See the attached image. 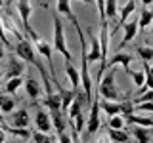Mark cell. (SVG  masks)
<instances>
[{
	"instance_id": "6da1fadb",
	"label": "cell",
	"mask_w": 153,
	"mask_h": 143,
	"mask_svg": "<svg viewBox=\"0 0 153 143\" xmlns=\"http://www.w3.org/2000/svg\"><path fill=\"white\" fill-rule=\"evenodd\" d=\"M13 50H16V55H17L21 61H27V63H31L33 67H36V71L40 73L42 80H44V84H46V94H52V80L48 78V76H50V73H46V67L42 65V61L38 59V55L35 54V48H33L31 42L25 40V38H21Z\"/></svg>"
},
{
	"instance_id": "7a4b0ae2",
	"label": "cell",
	"mask_w": 153,
	"mask_h": 143,
	"mask_svg": "<svg viewBox=\"0 0 153 143\" xmlns=\"http://www.w3.org/2000/svg\"><path fill=\"white\" fill-rule=\"evenodd\" d=\"M115 74H117V67H109L107 74L100 76L98 80V95L102 99H107V101H119L121 95H119V90L115 86Z\"/></svg>"
},
{
	"instance_id": "3957f363",
	"label": "cell",
	"mask_w": 153,
	"mask_h": 143,
	"mask_svg": "<svg viewBox=\"0 0 153 143\" xmlns=\"http://www.w3.org/2000/svg\"><path fill=\"white\" fill-rule=\"evenodd\" d=\"M27 35L31 36V40H33V48H35L38 54H40V55L46 59L48 69H50V80H52L54 84H59V82L56 80V69H54V61H52V46L48 44L46 40H42V38L36 35V31H35V29H31V31H29Z\"/></svg>"
},
{
	"instance_id": "277c9868",
	"label": "cell",
	"mask_w": 153,
	"mask_h": 143,
	"mask_svg": "<svg viewBox=\"0 0 153 143\" xmlns=\"http://www.w3.org/2000/svg\"><path fill=\"white\" fill-rule=\"evenodd\" d=\"M54 50L57 52L59 55H63L65 61H73V55H71L69 48H67V42H65V29H63V23H61V17L54 13Z\"/></svg>"
},
{
	"instance_id": "5b68a950",
	"label": "cell",
	"mask_w": 153,
	"mask_h": 143,
	"mask_svg": "<svg viewBox=\"0 0 153 143\" xmlns=\"http://www.w3.org/2000/svg\"><path fill=\"white\" fill-rule=\"evenodd\" d=\"M90 116H88V133H96L100 128V95L94 92L92 101H90Z\"/></svg>"
},
{
	"instance_id": "8992f818",
	"label": "cell",
	"mask_w": 153,
	"mask_h": 143,
	"mask_svg": "<svg viewBox=\"0 0 153 143\" xmlns=\"http://www.w3.org/2000/svg\"><path fill=\"white\" fill-rule=\"evenodd\" d=\"M130 61H132V55L130 54H126V52H119V54H115L111 59L105 63V69L107 67H117V65H123V69H124V73L128 74V71H130Z\"/></svg>"
},
{
	"instance_id": "52a82bcc",
	"label": "cell",
	"mask_w": 153,
	"mask_h": 143,
	"mask_svg": "<svg viewBox=\"0 0 153 143\" xmlns=\"http://www.w3.org/2000/svg\"><path fill=\"white\" fill-rule=\"evenodd\" d=\"M17 12L21 15V23H23V31L29 32L31 31V23H29V15H31L33 8H31V0H17Z\"/></svg>"
},
{
	"instance_id": "ba28073f",
	"label": "cell",
	"mask_w": 153,
	"mask_h": 143,
	"mask_svg": "<svg viewBox=\"0 0 153 143\" xmlns=\"http://www.w3.org/2000/svg\"><path fill=\"white\" fill-rule=\"evenodd\" d=\"M86 31H88V46H90V50H86V59H88V63L100 61V40L92 35V27H88Z\"/></svg>"
},
{
	"instance_id": "9c48e42d",
	"label": "cell",
	"mask_w": 153,
	"mask_h": 143,
	"mask_svg": "<svg viewBox=\"0 0 153 143\" xmlns=\"http://www.w3.org/2000/svg\"><path fill=\"white\" fill-rule=\"evenodd\" d=\"M23 71H25V65L23 61L16 59V55H10V61H8V69H6V78H13V76H21Z\"/></svg>"
},
{
	"instance_id": "30bf717a",
	"label": "cell",
	"mask_w": 153,
	"mask_h": 143,
	"mask_svg": "<svg viewBox=\"0 0 153 143\" xmlns=\"http://www.w3.org/2000/svg\"><path fill=\"white\" fill-rule=\"evenodd\" d=\"M31 122V118H29V113L27 109H19L12 114V118H10V126L12 128H27V124Z\"/></svg>"
},
{
	"instance_id": "8fae6325",
	"label": "cell",
	"mask_w": 153,
	"mask_h": 143,
	"mask_svg": "<svg viewBox=\"0 0 153 143\" xmlns=\"http://www.w3.org/2000/svg\"><path fill=\"white\" fill-rule=\"evenodd\" d=\"M35 126L38 132H50L52 130V122H50V114H46V111L38 109L36 114H35Z\"/></svg>"
},
{
	"instance_id": "7c38bea8",
	"label": "cell",
	"mask_w": 153,
	"mask_h": 143,
	"mask_svg": "<svg viewBox=\"0 0 153 143\" xmlns=\"http://www.w3.org/2000/svg\"><path fill=\"white\" fill-rule=\"evenodd\" d=\"M56 10H57V13H63V15H67V19H69V21L73 23L75 27L80 25L79 19H76V15L73 13V10H71V0H57Z\"/></svg>"
},
{
	"instance_id": "4fadbf2b",
	"label": "cell",
	"mask_w": 153,
	"mask_h": 143,
	"mask_svg": "<svg viewBox=\"0 0 153 143\" xmlns=\"http://www.w3.org/2000/svg\"><path fill=\"white\" fill-rule=\"evenodd\" d=\"M23 84H25V92L27 95L35 101V99H38V95H40V84H38V80L36 78H33V76H29V78L23 80Z\"/></svg>"
},
{
	"instance_id": "5bb4252c",
	"label": "cell",
	"mask_w": 153,
	"mask_h": 143,
	"mask_svg": "<svg viewBox=\"0 0 153 143\" xmlns=\"http://www.w3.org/2000/svg\"><path fill=\"white\" fill-rule=\"evenodd\" d=\"M50 122H52V126L56 128L57 133L65 132L67 122H65V116H63V113H61L59 109H56V111H50Z\"/></svg>"
},
{
	"instance_id": "9a60e30c",
	"label": "cell",
	"mask_w": 153,
	"mask_h": 143,
	"mask_svg": "<svg viewBox=\"0 0 153 143\" xmlns=\"http://www.w3.org/2000/svg\"><path fill=\"white\" fill-rule=\"evenodd\" d=\"M138 35V19H134L130 23H124V36L121 40V48H124L128 42H132V38Z\"/></svg>"
},
{
	"instance_id": "2e32d148",
	"label": "cell",
	"mask_w": 153,
	"mask_h": 143,
	"mask_svg": "<svg viewBox=\"0 0 153 143\" xmlns=\"http://www.w3.org/2000/svg\"><path fill=\"white\" fill-rule=\"evenodd\" d=\"M124 124H134V126H146V128H151L153 126V118L151 116H140V114H128L124 116Z\"/></svg>"
},
{
	"instance_id": "e0dca14e",
	"label": "cell",
	"mask_w": 153,
	"mask_h": 143,
	"mask_svg": "<svg viewBox=\"0 0 153 143\" xmlns=\"http://www.w3.org/2000/svg\"><path fill=\"white\" fill-rule=\"evenodd\" d=\"M132 136L136 137V143H149V139H151V128L134 126L132 128Z\"/></svg>"
},
{
	"instance_id": "ac0fdd59",
	"label": "cell",
	"mask_w": 153,
	"mask_h": 143,
	"mask_svg": "<svg viewBox=\"0 0 153 143\" xmlns=\"http://www.w3.org/2000/svg\"><path fill=\"white\" fill-rule=\"evenodd\" d=\"M65 73H67V76H69V80H71V84H73L75 92H79V88H80V76H79V71L75 69V65L71 63V61H65Z\"/></svg>"
},
{
	"instance_id": "d6986e66",
	"label": "cell",
	"mask_w": 153,
	"mask_h": 143,
	"mask_svg": "<svg viewBox=\"0 0 153 143\" xmlns=\"http://www.w3.org/2000/svg\"><path fill=\"white\" fill-rule=\"evenodd\" d=\"M57 90H59V97H61V113H67V109H69V105H71V101L75 99V90L71 92V90H63L61 88V84L57 86Z\"/></svg>"
},
{
	"instance_id": "ffe728a7",
	"label": "cell",
	"mask_w": 153,
	"mask_h": 143,
	"mask_svg": "<svg viewBox=\"0 0 153 143\" xmlns=\"http://www.w3.org/2000/svg\"><path fill=\"white\" fill-rule=\"evenodd\" d=\"M13 107H16V99L10 94H0V113L2 114L13 113Z\"/></svg>"
},
{
	"instance_id": "44dd1931",
	"label": "cell",
	"mask_w": 153,
	"mask_h": 143,
	"mask_svg": "<svg viewBox=\"0 0 153 143\" xmlns=\"http://www.w3.org/2000/svg\"><path fill=\"white\" fill-rule=\"evenodd\" d=\"M100 109L111 116V114H119V109H121V101H107V99H102L100 101Z\"/></svg>"
},
{
	"instance_id": "7402d4cb",
	"label": "cell",
	"mask_w": 153,
	"mask_h": 143,
	"mask_svg": "<svg viewBox=\"0 0 153 143\" xmlns=\"http://www.w3.org/2000/svg\"><path fill=\"white\" fill-rule=\"evenodd\" d=\"M134 10H136V2H134V0H128V2L121 8V13H119V23H117V27H121V25H124V23H126V17L130 15Z\"/></svg>"
},
{
	"instance_id": "603a6c76",
	"label": "cell",
	"mask_w": 153,
	"mask_h": 143,
	"mask_svg": "<svg viewBox=\"0 0 153 143\" xmlns=\"http://www.w3.org/2000/svg\"><path fill=\"white\" fill-rule=\"evenodd\" d=\"M44 105L50 111H56V109H61V97H59V92L57 94H46V97H44Z\"/></svg>"
},
{
	"instance_id": "cb8c5ba5",
	"label": "cell",
	"mask_w": 153,
	"mask_h": 143,
	"mask_svg": "<svg viewBox=\"0 0 153 143\" xmlns=\"http://www.w3.org/2000/svg\"><path fill=\"white\" fill-rule=\"evenodd\" d=\"M151 21H153V12H149L147 8H143V10H142V13H140V21H138V29H140L138 32L146 31V29L149 27V23H151Z\"/></svg>"
},
{
	"instance_id": "d4e9b609",
	"label": "cell",
	"mask_w": 153,
	"mask_h": 143,
	"mask_svg": "<svg viewBox=\"0 0 153 143\" xmlns=\"http://www.w3.org/2000/svg\"><path fill=\"white\" fill-rule=\"evenodd\" d=\"M103 13H105V19H115L117 17V0H105Z\"/></svg>"
},
{
	"instance_id": "484cf974",
	"label": "cell",
	"mask_w": 153,
	"mask_h": 143,
	"mask_svg": "<svg viewBox=\"0 0 153 143\" xmlns=\"http://www.w3.org/2000/svg\"><path fill=\"white\" fill-rule=\"evenodd\" d=\"M107 133H109V137H111L115 143H126L128 139H130V137H128V133L124 132V130H113V128H109Z\"/></svg>"
},
{
	"instance_id": "4316f807",
	"label": "cell",
	"mask_w": 153,
	"mask_h": 143,
	"mask_svg": "<svg viewBox=\"0 0 153 143\" xmlns=\"http://www.w3.org/2000/svg\"><path fill=\"white\" fill-rule=\"evenodd\" d=\"M138 55H140V59L142 61H149L153 59V48L151 46H147V44H143V46H138Z\"/></svg>"
},
{
	"instance_id": "83f0119b",
	"label": "cell",
	"mask_w": 153,
	"mask_h": 143,
	"mask_svg": "<svg viewBox=\"0 0 153 143\" xmlns=\"http://www.w3.org/2000/svg\"><path fill=\"white\" fill-rule=\"evenodd\" d=\"M23 84V76H13V78H8V82H6V92L8 94H13V92H17V88Z\"/></svg>"
},
{
	"instance_id": "f1b7e54d",
	"label": "cell",
	"mask_w": 153,
	"mask_h": 143,
	"mask_svg": "<svg viewBox=\"0 0 153 143\" xmlns=\"http://www.w3.org/2000/svg\"><path fill=\"white\" fill-rule=\"evenodd\" d=\"M109 128H113V130H123L124 128V118L121 114H111V116H109Z\"/></svg>"
},
{
	"instance_id": "f546056e",
	"label": "cell",
	"mask_w": 153,
	"mask_h": 143,
	"mask_svg": "<svg viewBox=\"0 0 153 143\" xmlns=\"http://www.w3.org/2000/svg\"><path fill=\"white\" fill-rule=\"evenodd\" d=\"M134 113V105L130 101H121V109H119V114L124 118V116H128V114H132Z\"/></svg>"
},
{
	"instance_id": "4dcf8cb0",
	"label": "cell",
	"mask_w": 153,
	"mask_h": 143,
	"mask_svg": "<svg viewBox=\"0 0 153 143\" xmlns=\"http://www.w3.org/2000/svg\"><path fill=\"white\" fill-rule=\"evenodd\" d=\"M33 139H35V143H52L50 136H48L46 132H33Z\"/></svg>"
},
{
	"instance_id": "1f68e13d",
	"label": "cell",
	"mask_w": 153,
	"mask_h": 143,
	"mask_svg": "<svg viewBox=\"0 0 153 143\" xmlns=\"http://www.w3.org/2000/svg\"><path fill=\"white\" fill-rule=\"evenodd\" d=\"M128 76H132V82L136 86H143V73H140V71H128Z\"/></svg>"
},
{
	"instance_id": "d6a6232c",
	"label": "cell",
	"mask_w": 153,
	"mask_h": 143,
	"mask_svg": "<svg viewBox=\"0 0 153 143\" xmlns=\"http://www.w3.org/2000/svg\"><path fill=\"white\" fill-rule=\"evenodd\" d=\"M134 111H147V113H153V103L151 101H142V103H136V107H134Z\"/></svg>"
},
{
	"instance_id": "836d02e7",
	"label": "cell",
	"mask_w": 153,
	"mask_h": 143,
	"mask_svg": "<svg viewBox=\"0 0 153 143\" xmlns=\"http://www.w3.org/2000/svg\"><path fill=\"white\" fill-rule=\"evenodd\" d=\"M94 2H96V8H98V15H100V23L107 21V19H105V13H103V4H105V0H94Z\"/></svg>"
},
{
	"instance_id": "e575fe53",
	"label": "cell",
	"mask_w": 153,
	"mask_h": 143,
	"mask_svg": "<svg viewBox=\"0 0 153 143\" xmlns=\"http://www.w3.org/2000/svg\"><path fill=\"white\" fill-rule=\"evenodd\" d=\"M151 97H153V92L151 90H146L143 94H140L136 99H134V103H142V101H151Z\"/></svg>"
},
{
	"instance_id": "d590c367",
	"label": "cell",
	"mask_w": 153,
	"mask_h": 143,
	"mask_svg": "<svg viewBox=\"0 0 153 143\" xmlns=\"http://www.w3.org/2000/svg\"><path fill=\"white\" fill-rule=\"evenodd\" d=\"M0 40L4 42V46H10V40H8L6 32H4V25H2V17H0ZM10 48H12V46H10Z\"/></svg>"
},
{
	"instance_id": "8d00e7d4",
	"label": "cell",
	"mask_w": 153,
	"mask_h": 143,
	"mask_svg": "<svg viewBox=\"0 0 153 143\" xmlns=\"http://www.w3.org/2000/svg\"><path fill=\"white\" fill-rule=\"evenodd\" d=\"M57 137H59V143H71V139H69V136H67L65 132L57 133Z\"/></svg>"
},
{
	"instance_id": "74e56055",
	"label": "cell",
	"mask_w": 153,
	"mask_h": 143,
	"mask_svg": "<svg viewBox=\"0 0 153 143\" xmlns=\"http://www.w3.org/2000/svg\"><path fill=\"white\" fill-rule=\"evenodd\" d=\"M4 141H6V132L0 128V143H4Z\"/></svg>"
},
{
	"instance_id": "f35d334b",
	"label": "cell",
	"mask_w": 153,
	"mask_h": 143,
	"mask_svg": "<svg viewBox=\"0 0 153 143\" xmlns=\"http://www.w3.org/2000/svg\"><path fill=\"white\" fill-rule=\"evenodd\" d=\"M151 2H153V0H142V4H143V6H146V8H147V6H149V4H151Z\"/></svg>"
},
{
	"instance_id": "ab89813d",
	"label": "cell",
	"mask_w": 153,
	"mask_h": 143,
	"mask_svg": "<svg viewBox=\"0 0 153 143\" xmlns=\"http://www.w3.org/2000/svg\"><path fill=\"white\" fill-rule=\"evenodd\" d=\"M2 59H4V50L0 48V61H2Z\"/></svg>"
},
{
	"instance_id": "60d3db41",
	"label": "cell",
	"mask_w": 153,
	"mask_h": 143,
	"mask_svg": "<svg viewBox=\"0 0 153 143\" xmlns=\"http://www.w3.org/2000/svg\"><path fill=\"white\" fill-rule=\"evenodd\" d=\"M80 2H84V4H92L94 0H80Z\"/></svg>"
},
{
	"instance_id": "b9f144b4",
	"label": "cell",
	"mask_w": 153,
	"mask_h": 143,
	"mask_svg": "<svg viewBox=\"0 0 153 143\" xmlns=\"http://www.w3.org/2000/svg\"><path fill=\"white\" fill-rule=\"evenodd\" d=\"M12 2H13V0H4V4H6V6H10Z\"/></svg>"
},
{
	"instance_id": "7bdbcfd3",
	"label": "cell",
	"mask_w": 153,
	"mask_h": 143,
	"mask_svg": "<svg viewBox=\"0 0 153 143\" xmlns=\"http://www.w3.org/2000/svg\"><path fill=\"white\" fill-rule=\"evenodd\" d=\"M2 6H4V0H0V10H2Z\"/></svg>"
},
{
	"instance_id": "ee69618b",
	"label": "cell",
	"mask_w": 153,
	"mask_h": 143,
	"mask_svg": "<svg viewBox=\"0 0 153 143\" xmlns=\"http://www.w3.org/2000/svg\"><path fill=\"white\" fill-rule=\"evenodd\" d=\"M0 122H4V118H2V113H0Z\"/></svg>"
},
{
	"instance_id": "f6af8a7d",
	"label": "cell",
	"mask_w": 153,
	"mask_h": 143,
	"mask_svg": "<svg viewBox=\"0 0 153 143\" xmlns=\"http://www.w3.org/2000/svg\"><path fill=\"white\" fill-rule=\"evenodd\" d=\"M0 80H2V71H0Z\"/></svg>"
},
{
	"instance_id": "bcb514c9",
	"label": "cell",
	"mask_w": 153,
	"mask_h": 143,
	"mask_svg": "<svg viewBox=\"0 0 153 143\" xmlns=\"http://www.w3.org/2000/svg\"><path fill=\"white\" fill-rule=\"evenodd\" d=\"M4 143H8V141H4Z\"/></svg>"
}]
</instances>
